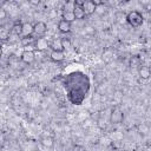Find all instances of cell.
<instances>
[{
  "label": "cell",
  "instance_id": "9",
  "mask_svg": "<svg viewBox=\"0 0 151 151\" xmlns=\"http://www.w3.org/2000/svg\"><path fill=\"white\" fill-rule=\"evenodd\" d=\"M64 58H65L64 51H51L50 53V59L54 63H60L64 60Z\"/></svg>",
  "mask_w": 151,
  "mask_h": 151
},
{
  "label": "cell",
  "instance_id": "6",
  "mask_svg": "<svg viewBox=\"0 0 151 151\" xmlns=\"http://www.w3.org/2000/svg\"><path fill=\"white\" fill-rule=\"evenodd\" d=\"M20 59L25 64H32L35 60L34 51H32V50H24L22 53L20 54Z\"/></svg>",
  "mask_w": 151,
  "mask_h": 151
},
{
  "label": "cell",
  "instance_id": "16",
  "mask_svg": "<svg viewBox=\"0 0 151 151\" xmlns=\"http://www.w3.org/2000/svg\"><path fill=\"white\" fill-rule=\"evenodd\" d=\"M9 32H11L12 34H15V35L20 37V34H21V24H19V22L14 24V25L12 26V28L9 29Z\"/></svg>",
  "mask_w": 151,
  "mask_h": 151
},
{
  "label": "cell",
  "instance_id": "17",
  "mask_svg": "<svg viewBox=\"0 0 151 151\" xmlns=\"http://www.w3.org/2000/svg\"><path fill=\"white\" fill-rule=\"evenodd\" d=\"M60 42H61L63 50H68V48L72 47V42H71V40L68 38H61L60 39Z\"/></svg>",
  "mask_w": 151,
  "mask_h": 151
},
{
  "label": "cell",
  "instance_id": "5",
  "mask_svg": "<svg viewBox=\"0 0 151 151\" xmlns=\"http://www.w3.org/2000/svg\"><path fill=\"white\" fill-rule=\"evenodd\" d=\"M48 45H50L48 40H47L46 38H44V37H41V38H35L33 46H34L35 51L44 52V51H46V50L48 48Z\"/></svg>",
  "mask_w": 151,
  "mask_h": 151
},
{
  "label": "cell",
  "instance_id": "1",
  "mask_svg": "<svg viewBox=\"0 0 151 151\" xmlns=\"http://www.w3.org/2000/svg\"><path fill=\"white\" fill-rule=\"evenodd\" d=\"M125 20L132 27H138L143 24V15L138 11H131L125 15Z\"/></svg>",
  "mask_w": 151,
  "mask_h": 151
},
{
  "label": "cell",
  "instance_id": "20",
  "mask_svg": "<svg viewBox=\"0 0 151 151\" xmlns=\"http://www.w3.org/2000/svg\"><path fill=\"white\" fill-rule=\"evenodd\" d=\"M7 18V12L4 7H0V20H4Z\"/></svg>",
  "mask_w": 151,
  "mask_h": 151
},
{
  "label": "cell",
  "instance_id": "3",
  "mask_svg": "<svg viewBox=\"0 0 151 151\" xmlns=\"http://www.w3.org/2000/svg\"><path fill=\"white\" fill-rule=\"evenodd\" d=\"M47 32V25L44 21H37L33 25V35H35L37 38H41L45 35V33Z\"/></svg>",
  "mask_w": 151,
  "mask_h": 151
},
{
  "label": "cell",
  "instance_id": "7",
  "mask_svg": "<svg viewBox=\"0 0 151 151\" xmlns=\"http://www.w3.org/2000/svg\"><path fill=\"white\" fill-rule=\"evenodd\" d=\"M73 14H74V18L76 20H81L84 19L86 15L83 11V7H81V2L80 1H74V8H73Z\"/></svg>",
  "mask_w": 151,
  "mask_h": 151
},
{
  "label": "cell",
  "instance_id": "2",
  "mask_svg": "<svg viewBox=\"0 0 151 151\" xmlns=\"http://www.w3.org/2000/svg\"><path fill=\"white\" fill-rule=\"evenodd\" d=\"M124 120V113L119 107H113L110 113V122L112 124H120Z\"/></svg>",
  "mask_w": 151,
  "mask_h": 151
},
{
  "label": "cell",
  "instance_id": "15",
  "mask_svg": "<svg viewBox=\"0 0 151 151\" xmlns=\"http://www.w3.org/2000/svg\"><path fill=\"white\" fill-rule=\"evenodd\" d=\"M34 38L33 37H26V38H20L21 45L25 47V50L28 47V45H34Z\"/></svg>",
  "mask_w": 151,
  "mask_h": 151
},
{
  "label": "cell",
  "instance_id": "18",
  "mask_svg": "<svg viewBox=\"0 0 151 151\" xmlns=\"http://www.w3.org/2000/svg\"><path fill=\"white\" fill-rule=\"evenodd\" d=\"M8 37H9V29L4 28V27H0V39L7 40Z\"/></svg>",
  "mask_w": 151,
  "mask_h": 151
},
{
  "label": "cell",
  "instance_id": "23",
  "mask_svg": "<svg viewBox=\"0 0 151 151\" xmlns=\"http://www.w3.org/2000/svg\"><path fill=\"white\" fill-rule=\"evenodd\" d=\"M1 57H2V46L0 45V59H1Z\"/></svg>",
  "mask_w": 151,
  "mask_h": 151
},
{
  "label": "cell",
  "instance_id": "12",
  "mask_svg": "<svg viewBox=\"0 0 151 151\" xmlns=\"http://www.w3.org/2000/svg\"><path fill=\"white\" fill-rule=\"evenodd\" d=\"M40 143H41V145H44L45 147L51 149V147L54 145V139H53V137H51V136H45V137L41 138Z\"/></svg>",
  "mask_w": 151,
  "mask_h": 151
},
{
  "label": "cell",
  "instance_id": "14",
  "mask_svg": "<svg viewBox=\"0 0 151 151\" xmlns=\"http://www.w3.org/2000/svg\"><path fill=\"white\" fill-rule=\"evenodd\" d=\"M48 48H51L52 51H64V50H63V47H61L60 39H53V40L50 42Z\"/></svg>",
  "mask_w": 151,
  "mask_h": 151
},
{
  "label": "cell",
  "instance_id": "19",
  "mask_svg": "<svg viewBox=\"0 0 151 151\" xmlns=\"http://www.w3.org/2000/svg\"><path fill=\"white\" fill-rule=\"evenodd\" d=\"M73 8H74V1H67L64 5L63 11H73Z\"/></svg>",
  "mask_w": 151,
  "mask_h": 151
},
{
  "label": "cell",
  "instance_id": "10",
  "mask_svg": "<svg viewBox=\"0 0 151 151\" xmlns=\"http://www.w3.org/2000/svg\"><path fill=\"white\" fill-rule=\"evenodd\" d=\"M71 26H72V24L71 22H68V21H65V20H59V22H58V29H59V32H61V33H70L71 32Z\"/></svg>",
  "mask_w": 151,
  "mask_h": 151
},
{
  "label": "cell",
  "instance_id": "11",
  "mask_svg": "<svg viewBox=\"0 0 151 151\" xmlns=\"http://www.w3.org/2000/svg\"><path fill=\"white\" fill-rule=\"evenodd\" d=\"M138 73H139V76H140L143 79H149L150 76H151L150 67H149V66H145V65L139 66V68H138Z\"/></svg>",
  "mask_w": 151,
  "mask_h": 151
},
{
  "label": "cell",
  "instance_id": "8",
  "mask_svg": "<svg viewBox=\"0 0 151 151\" xmlns=\"http://www.w3.org/2000/svg\"><path fill=\"white\" fill-rule=\"evenodd\" d=\"M21 38L32 37L33 35V25L31 22H24L21 24Z\"/></svg>",
  "mask_w": 151,
  "mask_h": 151
},
{
  "label": "cell",
  "instance_id": "4",
  "mask_svg": "<svg viewBox=\"0 0 151 151\" xmlns=\"http://www.w3.org/2000/svg\"><path fill=\"white\" fill-rule=\"evenodd\" d=\"M81 7H83V11L85 13V15H91L96 12V2L93 0H86V1H83L81 2Z\"/></svg>",
  "mask_w": 151,
  "mask_h": 151
},
{
  "label": "cell",
  "instance_id": "13",
  "mask_svg": "<svg viewBox=\"0 0 151 151\" xmlns=\"http://www.w3.org/2000/svg\"><path fill=\"white\" fill-rule=\"evenodd\" d=\"M61 19L72 24V21L76 20L74 14H73V11H63V12H61Z\"/></svg>",
  "mask_w": 151,
  "mask_h": 151
},
{
  "label": "cell",
  "instance_id": "21",
  "mask_svg": "<svg viewBox=\"0 0 151 151\" xmlns=\"http://www.w3.org/2000/svg\"><path fill=\"white\" fill-rule=\"evenodd\" d=\"M72 151H86V150H85V147H84L83 145L77 144V145H74V146L72 147Z\"/></svg>",
  "mask_w": 151,
  "mask_h": 151
},
{
  "label": "cell",
  "instance_id": "22",
  "mask_svg": "<svg viewBox=\"0 0 151 151\" xmlns=\"http://www.w3.org/2000/svg\"><path fill=\"white\" fill-rule=\"evenodd\" d=\"M32 5H39V1L38 0H32V1H29Z\"/></svg>",
  "mask_w": 151,
  "mask_h": 151
}]
</instances>
